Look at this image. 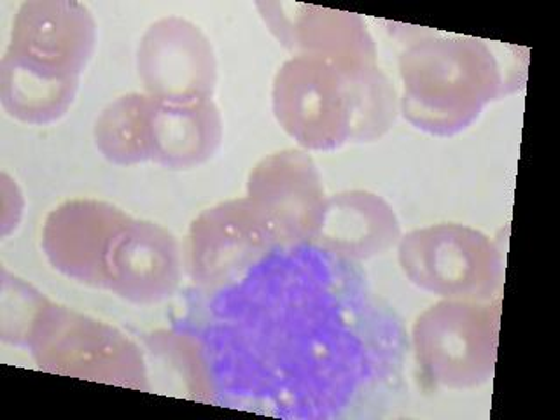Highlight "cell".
Listing matches in <instances>:
<instances>
[{
    "label": "cell",
    "mask_w": 560,
    "mask_h": 420,
    "mask_svg": "<svg viewBox=\"0 0 560 420\" xmlns=\"http://www.w3.org/2000/svg\"><path fill=\"white\" fill-rule=\"evenodd\" d=\"M151 110L153 98L131 92L105 105L93 127L98 153L118 166L151 162Z\"/></svg>",
    "instance_id": "cell-15"
},
{
    "label": "cell",
    "mask_w": 560,
    "mask_h": 420,
    "mask_svg": "<svg viewBox=\"0 0 560 420\" xmlns=\"http://www.w3.org/2000/svg\"><path fill=\"white\" fill-rule=\"evenodd\" d=\"M184 250L162 224L130 218L110 245L104 291L131 305L165 302L179 288Z\"/></svg>",
    "instance_id": "cell-11"
},
{
    "label": "cell",
    "mask_w": 560,
    "mask_h": 420,
    "mask_svg": "<svg viewBox=\"0 0 560 420\" xmlns=\"http://www.w3.org/2000/svg\"><path fill=\"white\" fill-rule=\"evenodd\" d=\"M399 110L429 136L451 137L471 127L503 95V70L486 43L471 37H425L399 57Z\"/></svg>",
    "instance_id": "cell-3"
},
{
    "label": "cell",
    "mask_w": 560,
    "mask_h": 420,
    "mask_svg": "<svg viewBox=\"0 0 560 420\" xmlns=\"http://www.w3.org/2000/svg\"><path fill=\"white\" fill-rule=\"evenodd\" d=\"M96 46L92 11L72 0H32L18 9L0 60V102L34 127L63 118Z\"/></svg>",
    "instance_id": "cell-1"
},
{
    "label": "cell",
    "mask_w": 560,
    "mask_h": 420,
    "mask_svg": "<svg viewBox=\"0 0 560 420\" xmlns=\"http://www.w3.org/2000/svg\"><path fill=\"white\" fill-rule=\"evenodd\" d=\"M23 347L43 372L151 390L144 355L125 332L49 300L35 314Z\"/></svg>",
    "instance_id": "cell-4"
},
{
    "label": "cell",
    "mask_w": 560,
    "mask_h": 420,
    "mask_svg": "<svg viewBox=\"0 0 560 420\" xmlns=\"http://www.w3.org/2000/svg\"><path fill=\"white\" fill-rule=\"evenodd\" d=\"M270 31L294 55H311L347 70L376 63V46L358 14L303 4H258Z\"/></svg>",
    "instance_id": "cell-12"
},
{
    "label": "cell",
    "mask_w": 560,
    "mask_h": 420,
    "mask_svg": "<svg viewBox=\"0 0 560 420\" xmlns=\"http://www.w3.org/2000/svg\"><path fill=\"white\" fill-rule=\"evenodd\" d=\"M401 236L389 201L372 191L350 189L326 198L311 245L337 258L366 261L396 247Z\"/></svg>",
    "instance_id": "cell-13"
},
{
    "label": "cell",
    "mask_w": 560,
    "mask_h": 420,
    "mask_svg": "<svg viewBox=\"0 0 560 420\" xmlns=\"http://www.w3.org/2000/svg\"><path fill=\"white\" fill-rule=\"evenodd\" d=\"M247 197L276 228L280 247L311 244L328 198L319 168L302 149L262 158L250 171Z\"/></svg>",
    "instance_id": "cell-9"
},
{
    "label": "cell",
    "mask_w": 560,
    "mask_h": 420,
    "mask_svg": "<svg viewBox=\"0 0 560 420\" xmlns=\"http://www.w3.org/2000/svg\"><path fill=\"white\" fill-rule=\"evenodd\" d=\"M137 74L145 95L156 101L212 98L218 58L200 26L180 16L151 23L137 48Z\"/></svg>",
    "instance_id": "cell-8"
},
{
    "label": "cell",
    "mask_w": 560,
    "mask_h": 420,
    "mask_svg": "<svg viewBox=\"0 0 560 420\" xmlns=\"http://www.w3.org/2000/svg\"><path fill=\"white\" fill-rule=\"evenodd\" d=\"M411 284L442 300L490 302L503 284V259L490 236L459 223L417 228L398 242Z\"/></svg>",
    "instance_id": "cell-6"
},
{
    "label": "cell",
    "mask_w": 560,
    "mask_h": 420,
    "mask_svg": "<svg viewBox=\"0 0 560 420\" xmlns=\"http://www.w3.org/2000/svg\"><path fill=\"white\" fill-rule=\"evenodd\" d=\"M46 300L37 289L2 268V338L23 347L26 331Z\"/></svg>",
    "instance_id": "cell-16"
},
{
    "label": "cell",
    "mask_w": 560,
    "mask_h": 420,
    "mask_svg": "<svg viewBox=\"0 0 560 420\" xmlns=\"http://www.w3.org/2000/svg\"><path fill=\"white\" fill-rule=\"evenodd\" d=\"M280 249L276 228L249 197L203 210L188 230L184 270L201 289L230 288Z\"/></svg>",
    "instance_id": "cell-7"
},
{
    "label": "cell",
    "mask_w": 560,
    "mask_h": 420,
    "mask_svg": "<svg viewBox=\"0 0 560 420\" xmlns=\"http://www.w3.org/2000/svg\"><path fill=\"white\" fill-rule=\"evenodd\" d=\"M271 107L280 128L308 151L372 142L393 127L399 102L378 66L347 70L311 55H294L277 70Z\"/></svg>",
    "instance_id": "cell-2"
},
{
    "label": "cell",
    "mask_w": 560,
    "mask_h": 420,
    "mask_svg": "<svg viewBox=\"0 0 560 420\" xmlns=\"http://www.w3.org/2000/svg\"><path fill=\"white\" fill-rule=\"evenodd\" d=\"M223 136V116L214 98H153L151 162L156 165L168 171L206 165L221 148Z\"/></svg>",
    "instance_id": "cell-14"
},
{
    "label": "cell",
    "mask_w": 560,
    "mask_h": 420,
    "mask_svg": "<svg viewBox=\"0 0 560 420\" xmlns=\"http://www.w3.org/2000/svg\"><path fill=\"white\" fill-rule=\"evenodd\" d=\"M119 207L93 198L67 200L46 215L40 249L52 270L88 288L104 289L114 238L128 223Z\"/></svg>",
    "instance_id": "cell-10"
},
{
    "label": "cell",
    "mask_w": 560,
    "mask_h": 420,
    "mask_svg": "<svg viewBox=\"0 0 560 420\" xmlns=\"http://www.w3.org/2000/svg\"><path fill=\"white\" fill-rule=\"evenodd\" d=\"M499 305L442 300L417 317L411 343L420 375L448 390L477 389L494 376Z\"/></svg>",
    "instance_id": "cell-5"
}]
</instances>
